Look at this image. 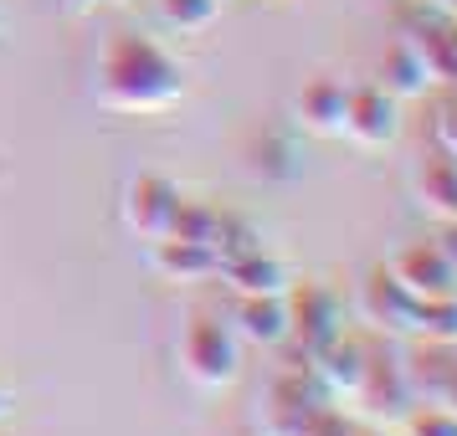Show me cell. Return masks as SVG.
<instances>
[{
	"instance_id": "cb8c5ba5",
	"label": "cell",
	"mask_w": 457,
	"mask_h": 436,
	"mask_svg": "<svg viewBox=\"0 0 457 436\" xmlns=\"http://www.w3.org/2000/svg\"><path fill=\"white\" fill-rule=\"evenodd\" d=\"M5 411H11V395L0 391V415H5Z\"/></svg>"
},
{
	"instance_id": "ffe728a7",
	"label": "cell",
	"mask_w": 457,
	"mask_h": 436,
	"mask_svg": "<svg viewBox=\"0 0 457 436\" xmlns=\"http://www.w3.org/2000/svg\"><path fill=\"white\" fill-rule=\"evenodd\" d=\"M432 144H436V154L457 160V93H453L442 108H436V119H432Z\"/></svg>"
},
{
	"instance_id": "5b68a950",
	"label": "cell",
	"mask_w": 457,
	"mask_h": 436,
	"mask_svg": "<svg viewBox=\"0 0 457 436\" xmlns=\"http://www.w3.org/2000/svg\"><path fill=\"white\" fill-rule=\"evenodd\" d=\"M360 308H365V324L380 333H416V313H421V298H416L391 267H375L360 288Z\"/></svg>"
},
{
	"instance_id": "4fadbf2b",
	"label": "cell",
	"mask_w": 457,
	"mask_h": 436,
	"mask_svg": "<svg viewBox=\"0 0 457 436\" xmlns=\"http://www.w3.org/2000/svg\"><path fill=\"white\" fill-rule=\"evenodd\" d=\"M221 272H227V283H231L237 298H262V292H288L293 288L283 257H272V251H262V247L242 251V257H227Z\"/></svg>"
},
{
	"instance_id": "44dd1931",
	"label": "cell",
	"mask_w": 457,
	"mask_h": 436,
	"mask_svg": "<svg viewBox=\"0 0 457 436\" xmlns=\"http://www.w3.org/2000/svg\"><path fill=\"white\" fill-rule=\"evenodd\" d=\"M298 436H354V426H350L339 411H334V406H324V411L313 415V421H309Z\"/></svg>"
},
{
	"instance_id": "9c48e42d",
	"label": "cell",
	"mask_w": 457,
	"mask_h": 436,
	"mask_svg": "<svg viewBox=\"0 0 457 436\" xmlns=\"http://www.w3.org/2000/svg\"><path fill=\"white\" fill-rule=\"evenodd\" d=\"M391 272L416 292V298H421V303H427V298H447V292H457V262L447 257L442 242H411L406 251H395Z\"/></svg>"
},
{
	"instance_id": "6da1fadb",
	"label": "cell",
	"mask_w": 457,
	"mask_h": 436,
	"mask_svg": "<svg viewBox=\"0 0 457 436\" xmlns=\"http://www.w3.org/2000/svg\"><path fill=\"white\" fill-rule=\"evenodd\" d=\"M186 98V67L139 31H113L98 46V103L129 119H154Z\"/></svg>"
},
{
	"instance_id": "d4e9b609",
	"label": "cell",
	"mask_w": 457,
	"mask_h": 436,
	"mask_svg": "<svg viewBox=\"0 0 457 436\" xmlns=\"http://www.w3.org/2000/svg\"><path fill=\"white\" fill-rule=\"evenodd\" d=\"M427 5H436V11H447V5H453V0H427Z\"/></svg>"
},
{
	"instance_id": "8992f818",
	"label": "cell",
	"mask_w": 457,
	"mask_h": 436,
	"mask_svg": "<svg viewBox=\"0 0 457 436\" xmlns=\"http://www.w3.org/2000/svg\"><path fill=\"white\" fill-rule=\"evenodd\" d=\"M401 134V103L380 83L350 87V113H345V139L360 149H386Z\"/></svg>"
},
{
	"instance_id": "7402d4cb",
	"label": "cell",
	"mask_w": 457,
	"mask_h": 436,
	"mask_svg": "<svg viewBox=\"0 0 457 436\" xmlns=\"http://www.w3.org/2000/svg\"><path fill=\"white\" fill-rule=\"evenodd\" d=\"M432 400L447 406V411H457V350H453V359H447V370H442V385H436Z\"/></svg>"
},
{
	"instance_id": "30bf717a",
	"label": "cell",
	"mask_w": 457,
	"mask_h": 436,
	"mask_svg": "<svg viewBox=\"0 0 457 436\" xmlns=\"http://www.w3.org/2000/svg\"><path fill=\"white\" fill-rule=\"evenodd\" d=\"M436 83L432 62H427V52L416 37H395L386 46V57H380V87L391 93L395 103H411V98H427Z\"/></svg>"
},
{
	"instance_id": "2e32d148",
	"label": "cell",
	"mask_w": 457,
	"mask_h": 436,
	"mask_svg": "<svg viewBox=\"0 0 457 436\" xmlns=\"http://www.w3.org/2000/svg\"><path fill=\"white\" fill-rule=\"evenodd\" d=\"M160 5V21L170 26V31H206L216 16H221V0H154Z\"/></svg>"
},
{
	"instance_id": "8fae6325",
	"label": "cell",
	"mask_w": 457,
	"mask_h": 436,
	"mask_svg": "<svg viewBox=\"0 0 457 436\" xmlns=\"http://www.w3.org/2000/svg\"><path fill=\"white\" fill-rule=\"evenodd\" d=\"M365 359H370V344H360L354 333H339L329 350L309 359V370L324 385L329 400H354L360 395V380H365Z\"/></svg>"
},
{
	"instance_id": "7a4b0ae2",
	"label": "cell",
	"mask_w": 457,
	"mask_h": 436,
	"mask_svg": "<svg viewBox=\"0 0 457 436\" xmlns=\"http://www.w3.org/2000/svg\"><path fill=\"white\" fill-rule=\"evenodd\" d=\"M180 370L201 391H227V385H237V374H242V339H237V329L221 324V318L195 313L186 329H180Z\"/></svg>"
},
{
	"instance_id": "e0dca14e",
	"label": "cell",
	"mask_w": 457,
	"mask_h": 436,
	"mask_svg": "<svg viewBox=\"0 0 457 436\" xmlns=\"http://www.w3.org/2000/svg\"><path fill=\"white\" fill-rule=\"evenodd\" d=\"M416 333L432 339V344H457V292L447 298H427L416 313Z\"/></svg>"
},
{
	"instance_id": "484cf974",
	"label": "cell",
	"mask_w": 457,
	"mask_h": 436,
	"mask_svg": "<svg viewBox=\"0 0 457 436\" xmlns=\"http://www.w3.org/2000/svg\"><path fill=\"white\" fill-rule=\"evenodd\" d=\"M354 436H386V432H354Z\"/></svg>"
},
{
	"instance_id": "4316f807",
	"label": "cell",
	"mask_w": 457,
	"mask_h": 436,
	"mask_svg": "<svg viewBox=\"0 0 457 436\" xmlns=\"http://www.w3.org/2000/svg\"><path fill=\"white\" fill-rule=\"evenodd\" d=\"M447 16H457V0H453V5H447Z\"/></svg>"
},
{
	"instance_id": "277c9868",
	"label": "cell",
	"mask_w": 457,
	"mask_h": 436,
	"mask_svg": "<svg viewBox=\"0 0 457 436\" xmlns=\"http://www.w3.org/2000/svg\"><path fill=\"white\" fill-rule=\"evenodd\" d=\"M180 190L170 185L165 175H134L124 190V221L134 236H145V242H165L170 231H175V216H180Z\"/></svg>"
},
{
	"instance_id": "ba28073f",
	"label": "cell",
	"mask_w": 457,
	"mask_h": 436,
	"mask_svg": "<svg viewBox=\"0 0 457 436\" xmlns=\"http://www.w3.org/2000/svg\"><path fill=\"white\" fill-rule=\"evenodd\" d=\"M293 113L298 124L309 128L313 139H345V113H350V83H339L329 72H319L298 87L293 98Z\"/></svg>"
},
{
	"instance_id": "3957f363",
	"label": "cell",
	"mask_w": 457,
	"mask_h": 436,
	"mask_svg": "<svg viewBox=\"0 0 457 436\" xmlns=\"http://www.w3.org/2000/svg\"><path fill=\"white\" fill-rule=\"evenodd\" d=\"M345 333V308H339V298L334 288L324 283H293L288 288V339L298 350L309 354H324Z\"/></svg>"
},
{
	"instance_id": "9a60e30c",
	"label": "cell",
	"mask_w": 457,
	"mask_h": 436,
	"mask_svg": "<svg viewBox=\"0 0 457 436\" xmlns=\"http://www.w3.org/2000/svg\"><path fill=\"white\" fill-rule=\"evenodd\" d=\"M416 201L432 210L436 221H457V160L432 154L416 169Z\"/></svg>"
},
{
	"instance_id": "ac0fdd59",
	"label": "cell",
	"mask_w": 457,
	"mask_h": 436,
	"mask_svg": "<svg viewBox=\"0 0 457 436\" xmlns=\"http://www.w3.org/2000/svg\"><path fill=\"white\" fill-rule=\"evenodd\" d=\"M216 231H221V210L206 206V201H180V216H175V231H170V236L216 247Z\"/></svg>"
},
{
	"instance_id": "7c38bea8",
	"label": "cell",
	"mask_w": 457,
	"mask_h": 436,
	"mask_svg": "<svg viewBox=\"0 0 457 436\" xmlns=\"http://www.w3.org/2000/svg\"><path fill=\"white\" fill-rule=\"evenodd\" d=\"M231 329H237L242 344H257V350H278V344H288V292L237 298Z\"/></svg>"
},
{
	"instance_id": "52a82bcc",
	"label": "cell",
	"mask_w": 457,
	"mask_h": 436,
	"mask_svg": "<svg viewBox=\"0 0 457 436\" xmlns=\"http://www.w3.org/2000/svg\"><path fill=\"white\" fill-rule=\"evenodd\" d=\"M354 400L375 415H406L416 406L411 380H406V359L391 354V350H370L365 380H360V395H354Z\"/></svg>"
},
{
	"instance_id": "d6986e66",
	"label": "cell",
	"mask_w": 457,
	"mask_h": 436,
	"mask_svg": "<svg viewBox=\"0 0 457 436\" xmlns=\"http://www.w3.org/2000/svg\"><path fill=\"white\" fill-rule=\"evenodd\" d=\"M406 436H457V411L436 406V400H421L406 411Z\"/></svg>"
},
{
	"instance_id": "603a6c76",
	"label": "cell",
	"mask_w": 457,
	"mask_h": 436,
	"mask_svg": "<svg viewBox=\"0 0 457 436\" xmlns=\"http://www.w3.org/2000/svg\"><path fill=\"white\" fill-rule=\"evenodd\" d=\"M67 11H78V16H87V11H98V0H67Z\"/></svg>"
},
{
	"instance_id": "5bb4252c",
	"label": "cell",
	"mask_w": 457,
	"mask_h": 436,
	"mask_svg": "<svg viewBox=\"0 0 457 436\" xmlns=\"http://www.w3.org/2000/svg\"><path fill=\"white\" fill-rule=\"evenodd\" d=\"M154 267L165 272V283H206L211 272H221V257L206 242L165 236V242H154Z\"/></svg>"
}]
</instances>
